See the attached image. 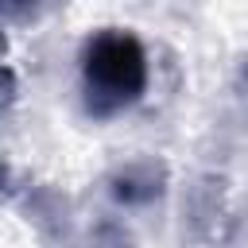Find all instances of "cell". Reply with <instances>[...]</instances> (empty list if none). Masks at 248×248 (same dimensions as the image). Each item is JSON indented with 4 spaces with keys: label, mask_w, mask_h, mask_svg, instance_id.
<instances>
[{
    "label": "cell",
    "mask_w": 248,
    "mask_h": 248,
    "mask_svg": "<svg viewBox=\"0 0 248 248\" xmlns=\"http://www.w3.org/2000/svg\"><path fill=\"white\" fill-rule=\"evenodd\" d=\"M147 89V50L128 27H101L81 46V93L93 116L132 108Z\"/></svg>",
    "instance_id": "cell-1"
},
{
    "label": "cell",
    "mask_w": 248,
    "mask_h": 248,
    "mask_svg": "<svg viewBox=\"0 0 248 248\" xmlns=\"http://www.w3.org/2000/svg\"><path fill=\"white\" fill-rule=\"evenodd\" d=\"M163 186H167V167L155 159H132L116 167L108 178V194L120 205H147L163 194Z\"/></svg>",
    "instance_id": "cell-2"
},
{
    "label": "cell",
    "mask_w": 248,
    "mask_h": 248,
    "mask_svg": "<svg viewBox=\"0 0 248 248\" xmlns=\"http://www.w3.org/2000/svg\"><path fill=\"white\" fill-rule=\"evenodd\" d=\"M12 93H16V81H12V70L0 62V112L8 108V101H12Z\"/></svg>",
    "instance_id": "cell-4"
},
{
    "label": "cell",
    "mask_w": 248,
    "mask_h": 248,
    "mask_svg": "<svg viewBox=\"0 0 248 248\" xmlns=\"http://www.w3.org/2000/svg\"><path fill=\"white\" fill-rule=\"evenodd\" d=\"M89 248H132V244H128V236H124V232H112V229H108V232H101Z\"/></svg>",
    "instance_id": "cell-3"
}]
</instances>
